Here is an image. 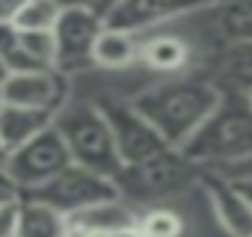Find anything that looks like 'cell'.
Here are the masks:
<instances>
[{
  "mask_svg": "<svg viewBox=\"0 0 252 237\" xmlns=\"http://www.w3.org/2000/svg\"><path fill=\"white\" fill-rule=\"evenodd\" d=\"M222 89L205 80H166L140 92L131 104L158 128V134L172 146L184 148L190 137L208 122L217 110Z\"/></svg>",
  "mask_w": 252,
  "mask_h": 237,
  "instance_id": "cell-1",
  "label": "cell"
},
{
  "mask_svg": "<svg viewBox=\"0 0 252 237\" xmlns=\"http://www.w3.org/2000/svg\"><path fill=\"white\" fill-rule=\"evenodd\" d=\"M181 154L199 166H220L228 160L249 157L252 154V101L249 95L222 89L217 110L190 137Z\"/></svg>",
  "mask_w": 252,
  "mask_h": 237,
  "instance_id": "cell-2",
  "label": "cell"
},
{
  "mask_svg": "<svg viewBox=\"0 0 252 237\" xmlns=\"http://www.w3.org/2000/svg\"><path fill=\"white\" fill-rule=\"evenodd\" d=\"M54 125L65 137L74 163H80L86 169H95L107 178L122 175L125 163H122V154H119V146H116V134H113L107 116L98 104L71 98L57 113Z\"/></svg>",
  "mask_w": 252,
  "mask_h": 237,
  "instance_id": "cell-3",
  "label": "cell"
},
{
  "mask_svg": "<svg viewBox=\"0 0 252 237\" xmlns=\"http://www.w3.org/2000/svg\"><path fill=\"white\" fill-rule=\"evenodd\" d=\"M24 199H36V202H45L68 216L86 210V207H95L101 202H110V199H122V190L116 184V178H107L95 169H86L80 163H71L65 166L60 175H54L51 181H45L42 187L24 193Z\"/></svg>",
  "mask_w": 252,
  "mask_h": 237,
  "instance_id": "cell-4",
  "label": "cell"
},
{
  "mask_svg": "<svg viewBox=\"0 0 252 237\" xmlns=\"http://www.w3.org/2000/svg\"><path fill=\"white\" fill-rule=\"evenodd\" d=\"M71 163L74 160H71L68 143H65V137L60 134L57 125L45 128L39 137H33L21 148L9 151V157H6V169H9L12 181L18 184L21 196L42 187L45 181H51L54 175H60Z\"/></svg>",
  "mask_w": 252,
  "mask_h": 237,
  "instance_id": "cell-5",
  "label": "cell"
},
{
  "mask_svg": "<svg viewBox=\"0 0 252 237\" xmlns=\"http://www.w3.org/2000/svg\"><path fill=\"white\" fill-rule=\"evenodd\" d=\"M104 30V18L95 9L77 6L63 9L57 27H54V45H57V71L74 77L83 71H95L92 51Z\"/></svg>",
  "mask_w": 252,
  "mask_h": 237,
  "instance_id": "cell-6",
  "label": "cell"
},
{
  "mask_svg": "<svg viewBox=\"0 0 252 237\" xmlns=\"http://www.w3.org/2000/svg\"><path fill=\"white\" fill-rule=\"evenodd\" d=\"M107 116V122L116 134V146L122 154L125 166H137L146 160H155L160 154H166L172 146L158 134V128L134 107V104H122V101H104L98 104Z\"/></svg>",
  "mask_w": 252,
  "mask_h": 237,
  "instance_id": "cell-7",
  "label": "cell"
},
{
  "mask_svg": "<svg viewBox=\"0 0 252 237\" xmlns=\"http://www.w3.org/2000/svg\"><path fill=\"white\" fill-rule=\"evenodd\" d=\"M3 104H18V107H33L45 113H60L71 101V77L57 71V68H42V71H15L0 89Z\"/></svg>",
  "mask_w": 252,
  "mask_h": 237,
  "instance_id": "cell-8",
  "label": "cell"
},
{
  "mask_svg": "<svg viewBox=\"0 0 252 237\" xmlns=\"http://www.w3.org/2000/svg\"><path fill=\"white\" fill-rule=\"evenodd\" d=\"M211 3H217V0H122L104 18V24L140 36V33H149L172 18H181L187 12H196Z\"/></svg>",
  "mask_w": 252,
  "mask_h": 237,
  "instance_id": "cell-9",
  "label": "cell"
},
{
  "mask_svg": "<svg viewBox=\"0 0 252 237\" xmlns=\"http://www.w3.org/2000/svg\"><path fill=\"white\" fill-rule=\"evenodd\" d=\"M190 160L178 151V148H169L166 154L155 157V160H146V163H137V166H125L122 175L116 178L119 190H137L140 196H158V193H169L181 178H184V166Z\"/></svg>",
  "mask_w": 252,
  "mask_h": 237,
  "instance_id": "cell-10",
  "label": "cell"
},
{
  "mask_svg": "<svg viewBox=\"0 0 252 237\" xmlns=\"http://www.w3.org/2000/svg\"><path fill=\"white\" fill-rule=\"evenodd\" d=\"M205 190L211 199V207L217 213V219L222 222V228L231 237H252V202L225 178L211 175L205 178Z\"/></svg>",
  "mask_w": 252,
  "mask_h": 237,
  "instance_id": "cell-11",
  "label": "cell"
},
{
  "mask_svg": "<svg viewBox=\"0 0 252 237\" xmlns=\"http://www.w3.org/2000/svg\"><path fill=\"white\" fill-rule=\"evenodd\" d=\"M54 113L33 110V107H18V104H3L0 101V140H3L6 151L21 148L33 137H39L45 128L54 125ZM9 157V154H6Z\"/></svg>",
  "mask_w": 252,
  "mask_h": 237,
  "instance_id": "cell-12",
  "label": "cell"
},
{
  "mask_svg": "<svg viewBox=\"0 0 252 237\" xmlns=\"http://www.w3.org/2000/svg\"><path fill=\"white\" fill-rule=\"evenodd\" d=\"M137 59H140V36L104 24L101 36L95 42V51H92L95 68H101V71H125Z\"/></svg>",
  "mask_w": 252,
  "mask_h": 237,
  "instance_id": "cell-13",
  "label": "cell"
},
{
  "mask_svg": "<svg viewBox=\"0 0 252 237\" xmlns=\"http://www.w3.org/2000/svg\"><path fill=\"white\" fill-rule=\"evenodd\" d=\"M15 237H71V216L45 202L21 196V216Z\"/></svg>",
  "mask_w": 252,
  "mask_h": 237,
  "instance_id": "cell-14",
  "label": "cell"
},
{
  "mask_svg": "<svg viewBox=\"0 0 252 237\" xmlns=\"http://www.w3.org/2000/svg\"><path fill=\"white\" fill-rule=\"evenodd\" d=\"M140 62L152 71L172 74L190 62V48L184 39H178L172 33H158V36H149L146 42H140Z\"/></svg>",
  "mask_w": 252,
  "mask_h": 237,
  "instance_id": "cell-15",
  "label": "cell"
},
{
  "mask_svg": "<svg viewBox=\"0 0 252 237\" xmlns=\"http://www.w3.org/2000/svg\"><path fill=\"white\" fill-rule=\"evenodd\" d=\"M140 222L137 213L122 205V199H110V202H101L95 207H86L80 213L71 216V225L74 228H86V231H116V228H125V225H134Z\"/></svg>",
  "mask_w": 252,
  "mask_h": 237,
  "instance_id": "cell-16",
  "label": "cell"
},
{
  "mask_svg": "<svg viewBox=\"0 0 252 237\" xmlns=\"http://www.w3.org/2000/svg\"><path fill=\"white\" fill-rule=\"evenodd\" d=\"M222 77H225V86L220 89H234L243 95L252 92V42H237L225 51Z\"/></svg>",
  "mask_w": 252,
  "mask_h": 237,
  "instance_id": "cell-17",
  "label": "cell"
},
{
  "mask_svg": "<svg viewBox=\"0 0 252 237\" xmlns=\"http://www.w3.org/2000/svg\"><path fill=\"white\" fill-rule=\"evenodd\" d=\"M217 27L225 42H252V0H225L220 6Z\"/></svg>",
  "mask_w": 252,
  "mask_h": 237,
  "instance_id": "cell-18",
  "label": "cell"
},
{
  "mask_svg": "<svg viewBox=\"0 0 252 237\" xmlns=\"http://www.w3.org/2000/svg\"><path fill=\"white\" fill-rule=\"evenodd\" d=\"M63 15V6L57 0H27L24 9L15 15V27L18 30H33V33H54L57 21Z\"/></svg>",
  "mask_w": 252,
  "mask_h": 237,
  "instance_id": "cell-19",
  "label": "cell"
},
{
  "mask_svg": "<svg viewBox=\"0 0 252 237\" xmlns=\"http://www.w3.org/2000/svg\"><path fill=\"white\" fill-rule=\"evenodd\" d=\"M140 228L146 231V237H181V216L169 207H155L140 219Z\"/></svg>",
  "mask_w": 252,
  "mask_h": 237,
  "instance_id": "cell-20",
  "label": "cell"
},
{
  "mask_svg": "<svg viewBox=\"0 0 252 237\" xmlns=\"http://www.w3.org/2000/svg\"><path fill=\"white\" fill-rule=\"evenodd\" d=\"M18 216H21V199H12V202L0 205V237H15Z\"/></svg>",
  "mask_w": 252,
  "mask_h": 237,
  "instance_id": "cell-21",
  "label": "cell"
},
{
  "mask_svg": "<svg viewBox=\"0 0 252 237\" xmlns=\"http://www.w3.org/2000/svg\"><path fill=\"white\" fill-rule=\"evenodd\" d=\"M12 199H21V190H18V184L12 181L6 163H0V202H12Z\"/></svg>",
  "mask_w": 252,
  "mask_h": 237,
  "instance_id": "cell-22",
  "label": "cell"
},
{
  "mask_svg": "<svg viewBox=\"0 0 252 237\" xmlns=\"http://www.w3.org/2000/svg\"><path fill=\"white\" fill-rule=\"evenodd\" d=\"M27 0H0V24H12Z\"/></svg>",
  "mask_w": 252,
  "mask_h": 237,
  "instance_id": "cell-23",
  "label": "cell"
},
{
  "mask_svg": "<svg viewBox=\"0 0 252 237\" xmlns=\"http://www.w3.org/2000/svg\"><path fill=\"white\" fill-rule=\"evenodd\" d=\"M119 3H122V0H98V3H95V12H98L101 18H107V15H110Z\"/></svg>",
  "mask_w": 252,
  "mask_h": 237,
  "instance_id": "cell-24",
  "label": "cell"
},
{
  "mask_svg": "<svg viewBox=\"0 0 252 237\" xmlns=\"http://www.w3.org/2000/svg\"><path fill=\"white\" fill-rule=\"evenodd\" d=\"M57 3H60L63 9H77V6H86V9H95V3H98V0H57Z\"/></svg>",
  "mask_w": 252,
  "mask_h": 237,
  "instance_id": "cell-25",
  "label": "cell"
},
{
  "mask_svg": "<svg viewBox=\"0 0 252 237\" xmlns=\"http://www.w3.org/2000/svg\"><path fill=\"white\" fill-rule=\"evenodd\" d=\"M9 74H12V71H9V65L3 62V57H0V89H3V83L9 80Z\"/></svg>",
  "mask_w": 252,
  "mask_h": 237,
  "instance_id": "cell-26",
  "label": "cell"
},
{
  "mask_svg": "<svg viewBox=\"0 0 252 237\" xmlns=\"http://www.w3.org/2000/svg\"><path fill=\"white\" fill-rule=\"evenodd\" d=\"M234 187H237V190H240L249 202H252V181H246V184H234Z\"/></svg>",
  "mask_w": 252,
  "mask_h": 237,
  "instance_id": "cell-27",
  "label": "cell"
},
{
  "mask_svg": "<svg viewBox=\"0 0 252 237\" xmlns=\"http://www.w3.org/2000/svg\"><path fill=\"white\" fill-rule=\"evenodd\" d=\"M6 154H9V151H6V146H3V140H0V163H6Z\"/></svg>",
  "mask_w": 252,
  "mask_h": 237,
  "instance_id": "cell-28",
  "label": "cell"
},
{
  "mask_svg": "<svg viewBox=\"0 0 252 237\" xmlns=\"http://www.w3.org/2000/svg\"><path fill=\"white\" fill-rule=\"evenodd\" d=\"M217 3H225V0H217Z\"/></svg>",
  "mask_w": 252,
  "mask_h": 237,
  "instance_id": "cell-29",
  "label": "cell"
},
{
  "mask_svg": "<svg viewBox=\"0 0 252 237\" xmlns=\"http://www.w3.org/2000/svg\"><path fill=\"white\" fill-rule=\"evenodd\" d=\"M249 101H252V92H249Z\"/></svg>",
  "mask_w": 252,
  "mask_h": 237,
  "instance_id": "cell-30",
  "label": "cell"
}]
</instances>
